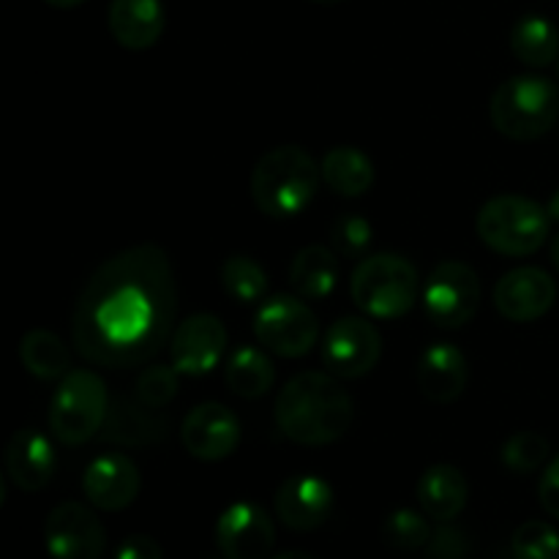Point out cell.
Wrapping results in <instances>:
<instances>
[{
  "label": "cell",
  "instance_id": "13",
  "mask_svg": "<svg viewBox=\"0 0 559 559\" xmlns=\"http://www.w3.org/2000/svg\"><path fill=\"white\" fill-rule=\"evenodd\" d=\"M183 448L200 462H222L240 445V420L229 407L205 402L191 409L180 426Z\"/></svg>",
  "mask_w": 559,
  "mask_h": 559
},
{
  "label": "cell",
  "instance_id": "40",
  "mask_svg": "<svg viewBox=\"0 0 559 559\" xmlns=\"http://www.w3.org/2000/svg\"><path fill=\"white\" fill-rule=\"evenodd\" d=\"M551 262H555V267L559 271V235L551 240Z\"/></svg>",
  "mask_w": 559,
  "mask_h": 559
},
{
  "label": "cell",
  "instance_id": "25",
  "mask_svg": "<svg viewBox=\"0 0 559 559\" xmlns=\"http://www.w3.org/2000/svg\"><path fill=\"white\" fill-rule=\"evenodd\" d=\"M224 380H227V388L235 396L260 399L276 382V366H273V360L262 349L243 344V347H238L229 355Z\"/></svg>",
  "mask_w": 559,
  "mask_h": 559
},
{
  "label": "cell",
  "instance_id": "24",
  "mask_svg": "<svg viewBox=\"0 0 559 559\" xmlns=\"http://www.w3.org/2000/svg\"><path fill=\"white\" fill-rule=\"evenodd\" d=\"M322 178L338 197H364L374 186V162L360 147L338 145L322 158Z\"/></svg>",
  "mask_w": 559,
  "mask_h": 559
},
{
  "label": "cell",
  "instance_id": "3",
  "mask_svg": "<svg viewBox=\"0 0 559 559\" xmlns=\"http://www.w3.org/2000/svg\"><path fill=\"white\" fill-rule=\"evenodd\" d=\"M322 167L298 145L267 151L251 173V197L260 213L293 218L311 205L320 189Z\"/></svg>",
  "mask_w": 559,
  "mask_h": 559
},
{
  "label": "cell",
  "instance_id": "29",
  "mask_svg": "<svg viewBox=\"0 0 559 559\" xmlns=\"http://www.w3.org/2000/svg\"><path fill=\"white\" fill-rule=\"evenodd\" d=\"M500 459L511 473H535L549 459V440L544 435H538V431H516V435H511L506 440Z\"/></svg>",
  "mask_w": 559,
  "mask_h": 559
},
{
  "label": "cell",
  "instance_id": "30",
  "mask_svg": "<svg viewBox=\"0 0 559 559\" xmlns=\"http://www.w3.org/2000/svg\"><path fill=\"white\" fill-rule=\"evenodd\" d=\"M382 538L391 549L418 551L431 540V527L426 516H420L413 508H399L382 524Z\"/></svg>",
  "mask_w": 559,
  "mask_h": 559
},
{
  "label": "cell",
  "instance_id": "16",
  "mask_svg": "<svg viewBox=\"0 0 559 559\" xmlns=\"http://www.w3.org/2000/svg\"><path fill=\"white\" fill-rule=\"evenodd\" d=\"M557 300V284L540 267L508 271L495 287V306L506 320L535 322L551 311Z\"/></svg>",
  "mask_w": 559,
  "mask_h": 559
},
{
  "label": "cell",
  "instance_id": "5",
  "mask_svg": "<svg viewBox=\"0 0 559 559\" xmlns=\"http://www.w3.org/2000/svg\"><path fill=\"white\" fill-rule=\"evenodd\" d=\"M549 213L522 194H497L484 202L475 218L478 238L502 257L535 254L549 238Z\"/></svg>",
  "mask_w": 559,
  "mask_h": 559
},
{
  "label": "cell",
  "instance_id": "14",
  "mask_svg": "<svg viewBox=\"0 0 559 559\" xmlns=\"http://www.w3.org/2000/svg\"><path fill=\"white\" fill-rule=\"evenodd\" d=\"M227 349V328L213 314H194L175 328L173 366L186 377L211 374Z\"/></svg>",
  "mask_w": 559,
  "mask_h": 559
},
{
  "label": "cell",
  "instance_id": "32",
  "mask_svg": "<svg viewBox=\"0 0 559 559\" xmlns=\"http://www.w3.org/2000/svg\"><path fill=\"white\" fill-rule=\"evenodd\" d=\"M374 240V227L358 213H344L331 224V246L342 257H364Z\"/></svg>",
  "mask_w": 559,
  "mask_h": 559
},
{
  "label": "cell",
  "instance_id": "12",
  "mask_svg": "<svg viewBox=\"0 0 559 559\" xmlns=\"http://www.w3.org/2000/svg\"><path fill=\"white\" fill-rule=\"evenodd\" d=\"M216 546L224 559H271L276 524L257 502H233L216 522Z\"/></svg>",
  "mask_w": 559,
  "mask_h": 559
},
{
  "label": "cell",
  "instance_id": "8",
  "mask_svg": "<svg viewBox=\"0 0 559 559\" xmlns=\"http://www.w3.org/2000/svg\"><path fill=\"white\" fill-rule=\"evenodd\" d=\"M254 336L262 347L282 358H300L320 338V322L295 295H273L257 309Z\"/></svg>",
  "mask_w": 559,
  "mask_h": 559
},
{
  "label": "cell",
  "instance_id": "20",
  "mask_svg": "<svg viewBox=\"0 0 559 559\" xmlns=\"http://www.w3.org/2000/svg\"><path fill=\"white\" fill-rule=\"evenodd\" d=\"M107 25L120 47L142 52L162 38L167 11L162 0H112L107 11Z\"/></svg>",
  "mask_w": 559,
  "mask_h": 559
},
{
  "label": "cell",
  "instance_id": "22",
  "mask_svg": "<svg viewBox=\"0 0 559 559\" xmlns=\"http://www.w3.org/2000/svg\"><path fill=\"white\" fill-rule=\"evenodd\" d=\"M167 437V420L158 409L145 407L136 402H115L109 404V415L104 429L98 431V440L118 442V445H153Z\"/></svg>",
  "mask_w": 559,
  "mask_h": 559
},
{
  "label": "cell",
  "instance_id": "31",
  "mask_svg": "<svg viewBox=\"0 0 559 559\" xmlns=\"http://www.w3.org/2000/svg\"><path fill=\"white\" fill-rule=\"evenodd\" d=\"M511 551L516 559H559V533L546 522H524L513 533Z\"/></svg>",
  "mask_w": 559,
  "mask_h": 559
},
{
  "label": "cell",
  "instance_id": "18",
  "mask_svg": "<svg viewBox=\"0 0 559 559\" xmlns=\"http://www.w3.org/2000/svg\"><path fill=\"white\" fill-rule=\"evenodd\" d=\"M3 467L11 484L25 495H36L44 486H49L55 469H58V456L47 435L27 426V429L14 431L3 453Z\"/></svg>",
  "mask_w": 559,
  "mask_h": 559
},
{
  "label": "cell",
  "instance_id": "23",
  "mask_svg": "<svg viewBox=\"0 0 559 559\" xmlns=\"http://www.w3.org/2000/svg\"><path fill=\"white\" fill-rule=\"evenodd\" d=\"M289 284L306 300H325L338 284V260L328 246H306L289 265Z\"/></svg>",
  "mask_w": 559,
  "mask_h": 559
},
{
  "label": "cell",
  "instance_id": "42",
  "mask_svg": "<svg viewBox=\"0 0 559 559\" xmlns=\"http://www.w3.org/2000/svg\"><path fill=\"white\" fill-rule=\"evenodd\" d=\"M557 71H559V58H557Z\"/></svg>",
  "mask_w": 559,
  "mask_h": 559
},
{
  "label": "cell",
  "instance_id": "36",
  "mask_svg": "<svg viewBox=\"0 0 559 559\" xmlns=\"http://www.w3.org/2000/svg\"><path fill=\"white\" fill-rule=\"evenodd\" d=\"M464 555V546L459 533H453L451 527L442 530L435 540H431V557L435 559H459Z\"/></svg>",
  "mask_w": 559,
  "mask_h": 559
},
{
  "label": "cell",
  "instance_id": "28",
  "mask_svg": "<svg viewBox=\"0 0 559 559\" xmlns=\"http://www.w3.org/2000/svg\"><path fill=\"white\" fill-rule=\"evenodd\" d=\"M218 278H222L224 293L233 300H238V304H257L267 293L265 267L246 254L227 257L222 267H218Z\"/></svg>",
  "mask_w": 559,
  "mask_h": 559
},
{
  "label": "cell",
  "instance_id": "34",
  "mask_svg": "<svg viewBox=\"0 0 559 559\" xmlns=\"http://www.w3.org/2000/svg\"><path fill=\"white\" fill-rule=\"evenodd\" d=\"M538 497L544 511L549 513V516L559 519V456H555L549 464H546L538 484Z\"/></svg>",
  "mask_w": 559,
  "mask_h": 559
},
{
  "label": "cell",
  "instance_id": "27",
  "mask_svg": "<svg viewBox=\"0 0 559 559\" xmlns=\"http://www.w3.org/2000/svg\"><path fill=\"white\" fill-rule=\"evenodd\" d=\"M20 360L33 377L38 380H63L69 374V349H66L63 338L52 331H27L20 342Z\"/></svg>",
  "mask_w": 559,
  "mask_h": 559
},
{
  "label": "cell",
  "instance_id": "19",
  "mask_svg": "<svg viewBox=\"0 0 559 559\" xmlns=\"http://www.w3.org/2000/svg\"><path fill=\"white\" fill-rule=\"evenodd\" d=\"M469 380L467 358L451 342H437L420 353L415 366L418 391L435 404H453L464 393Z\"/></svg>",
  "mask_w": 559,
  "mask_h": 559
},
{
  "label": "cell",
  "instance_id": "9",
  "mask_svg": "<svg viewBox=\"0 0 559 559\" xmlns=\"http://www.w3.org/2000/svg\"><path fill=\"white\" fill-rule=\"evenodd\" d=\"M480 306V278L467 262L445 260L429 273L424 287V309L440 328H462Z\"/></svg>",
  "mask_w": 559,
  "mask_h": 559
},
{
  "label": "cell",
  "instance_id": "7",
  "mask_svg": "<svg viewBox=\"0 0 559 559\" xmlns=\"http://www.w3.org/2000/svg\"><path fill=\"white\" fill-rule=\"evenodd\" d=\"M107 415L109 393L102 377L91 369H71L49 402V431L63 445H85L98 437Z\"/></svg>",
  "mask_w": 559,
  "mask_h": 559
},
{
  "label": "cell",
  "instance_id": "6",
  "mask_svg": "<svg viewBox=\"0 0 559 559\" xmlns=\"http://www.w3.org/2000/svg\"><path fill=\"white\" fill-rule=\"evenodd\" d=\"M349 295L364 314L374 320H399L415 306L418 271L402 254L364 257L349 278Z\"/></svg>",
  "mask_w": 559,
  "mask_h": 559
},
{
  "label": "cell",
  "instance_id": "10",
  "mask_svg": "<svg viewBox=\"0 0 559 559\" xmlns=\"http://www.w3.org/2000/svg\"><path fill=\"white\" fill-rule=\"evenodd\" d=\"M382 355V336L364 317H342L333 322L322 344V360L338 380L369 374Z\"/></svg>",
  "mask_w": 559,
  "mask_h": 559
},
{
  "label": "cell",
  "instance_id": "21",
  "mask_svg": "<svg viewBox=\"0 0 559 559\" xmlns=\"http://www.w3.org/2000/svg\"><path fill=\"white\" fill-rule=\"evenodd\" d=\"M415 495H418V502L426 516L448 524L467 506L469 486L462 469L451 467V464H435V467H429L418 478Z\"/></svg>",
  "mask_w": 559,
  "mask_h": 559
},
{
  "label": "cell",
  "instance_id": "39",
  "mask_svg": "<svg viewBox=\"0 0 559 559\" xmlns=\"http://www.w3.org/2000/svg\"><path fill=\"white\" fill-rule=\"evenodd\" d=\"M271 559H314L311 555H304V551H284V555H276Z\"/></svg>",
  "mask_w": 559,
  "mask_h": 559
},
{
  "label": "cell",
  "instance_id": "33",
  "mask_svg": "<svg viewBox=\"0 0 559 559\" xmlns=\"http://www.w3.org/2000/svg\"><path fill=\"white\" fill-rule=\"evenodd\" d=\"M178 377L180 371L175 366L153 364L136 380V399H140L145 407L164 409L175 396H178Z\"/></svg>",
  "mask_w": 559,
  "mask_h": 559
},
{
  "label": "cell",
  "instance_id": "11",
  "mask_svg": "<svg viewBox=\"0 0 559 559\" xmlns=\"http://www.w3.org/2000/svg\"><path fill=\"white\" fill-rule=\"evenodd\" d=\"M44 546L52 559H102L107 533L82 502H60L44 522Z\"/></svg>",
  "mask_w": 559,
  "mask_h": 559
},
{
  "label": "cell",
  "instance_id": "38",
  "mask_svg": "<svg viewBox=\"0 0 559 559\" xmlns=\"http://www.w3.org/2000/svg\"><path fill=\"white\" fill-rule=\"evenodd\" d=\"M44 3H49L52 9H76V5H82L85 0H44Z\"/></svg>",
  "mask_w": 559,
  "mask_h": 559
},
{
  "label": "cell",
  "instance_id": "1",
  "mask_svg": "<svg viewBox=\"0 0 559 559\" xmlns=\"http://www.w3.org/2000/svg\"><path fill=\"white\" fill-rule=\"evenodd\" d=\"M178 287L173 262L156 243L109 257L80 293L71 317L76 353L107 369L142 366L173 336Z\"/></svg>",
  "mask_w": 559,
  "mask_h": 559
},
{
  "label": "cell",
  "instance_id": "41",
  "mask_svg": "<svg viewBox=\"0 0 559 559\" xmlns=\"http://www.w3.org/2000/svg\"><path fill=\"white\" fill-rule=\"evenodd\" d=\"M311 3H320V5H336V3H344V0H311Z\"/></svg>",
  "mask_w": 559,
  "mask_h": 559
},
{
  "label": "cell",
  "instance_id": "37",
  "mask_svg": "<svg viewBox=\"0 0 559 559\" xmlns=\"http://www.w3.org/2000/svg\"><path fill=\"white\" fill-rule=\"evenodd\" d=\"M546 213H549L551 222L559 224V189L549 197V202H546Z\"/></svg>",
  "mask_w": 559,
  "mask_h": 559
},
{
  "label": "cell",
  "instance_id": "35",
  "mask_svg": "<svg viewBox=\"0 0 559 559\" xmlns=\"http://www.w3.org/2000/svg\"><path fill=\"white\" fill-rule=\"evenodd\" d=\"M115 559H164V551L151 535H129L115 551Z\"/></svg>",
  "mask_w": 559,
  "mask_h": 559
},
{
  "label": "cell",
  "instance_id": "15",
  "mask_svg": "<svg viewBox=\"0 0 559 559\" xmlns=\"http://www.w3.org/2000/svg\"><path fill=\"white\" fill-rule=\"evenodd\" d=\"M140 469L126 453H98L82 473V491L98 511L118 513L140 495Z\"/></svg>",
  "mask_w": 559,
  "mask_h": 559
},
{
  "label": "cell",
  "instance_id": "2",
  "mask_svg": "<svg viewBox=\"0 0 559 559\" xmlns=\"http://www.w3.org/2000/svg\"><path fill=\"white\" fill-rule=\"evenodd\" d=\"M276 424L295 445H333L353 426V396L331 371H304L278 393Z\"/></svg>",
  "mask_w": 559,
  "mask_h": 559
},
{
  "label": "cell",
  "instance_id": "4",
  "mask_svg": "<svg viewBox=\"0 0 559 559\" xmlns=\"http://www.w3.org/2000/svg\"><path fill=\"white\" fill-rule=\"evenodd\" d=\"M489 115L495 129L508 140H540L559 118V91L546 76H511L491 96Z\"/></svg>",
  "mask_w": 559,
  "mask_h": 559
},
{
  "label": "cell",
  "instance_id": "17",
  "mask_svg": "<svg viewBox=\"0 0 559 559\" xmlns=\"http://www.w3.org/2000/svg\"><path fill=\"white\" fill-rule=\"evenodd\" d=\"M333 511V486L320 475H293L276 489V516L295 533L322 527Z\"/></svg>",
  "mask_w": 559,
  "mask_h": 559
},
{
  "label": "cell",
  "instance_id": "26",
  "mask_svg": "<svg viewBox=\"0 0 559 559\" xmlns=\"http://www.w3.org/2000/svg\"><path fill=\"white\" fill-rule=\"evenodd\" d=\"M511 49L524 66L546 69L559 58L557 25L540 14L522 16L511 31Z\"/></svg>",
  "mask_w": 559,
  "mask_h": 559
}]
</instances>
